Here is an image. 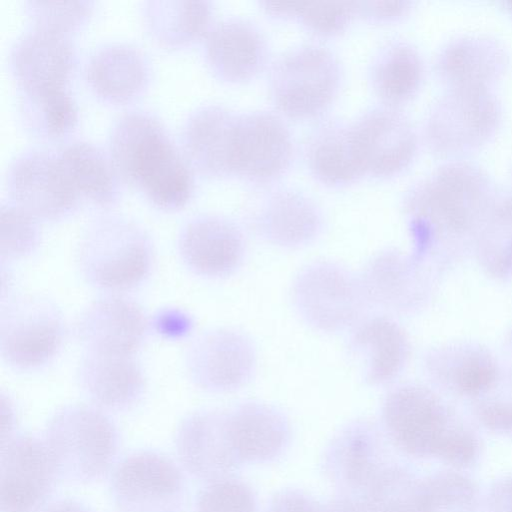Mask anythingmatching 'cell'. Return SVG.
I'll use <instances>...</instances> for the list:
<instances>
[{
	"mask_svg": "<svg viewBox=\"0 0 512 512\" xmlns=\"http://www.w3.org/2000/svg\"><path fill=\"white\" fill-rule=\"evenodd\" d=\"M306 160L313 176L330 186L347 185L366 174L353 123L340 119H327L313 130Z\"/></svg>",
	"mask_w": 512,
	"mask_h": 512,
	"instance_id": "obj_29",
	"label": "cell"
},
{
	"mask_svg": "<svg viewBox=\"0 0 512 512\" xmlns=\"http://www.w3.org/2000/svg\"><path fill=\"white\" fill-rule=\"evenodd\" d=\"M503 5L506 7L508 11L512 13V1L504 2Z\"/></svg>",
	"mask_w": 512,
	"mask_h": 512,
	"instance_id": "obj_49",
	"label": "cell"
},
{
	"mask_svg": "<svg viewBox=\"0 0 512 512\" xmlns=\"http://www.w3.org/2000/svg\"><path fill=\"white\" fill-rule=\"evenodd\" d=\"M93 2L89 0H27L24 10L35 27L68 35L89 17Z\"/></svg>",
	"mask_w": 512,
	"mask_h": 512,
	"instance_id": "obj_41",
	"label": "cell"
},
{
	"mask_svg": "<svg viewBox=\"0 0 512 512\" xmlns=\"http://www.w3.org/2000/svg\"><path fill=\"white\" fill-rule=\"evenodd\" d=\"M6 186L11 202L39 220L69 215L79 196L63 171L56 153L31 148L9 163Z\"/></svg>",
	"mask_w": 512,
	"mask_h": 512,
	"instance_id": "obj_13",
	"label": "cell"
},
{
	"mask_svg": "<svg viewBox=\"0 0 512 512\" xmlns=\"http://www.w3.org/2000/svg\"><path fill=\"white\" fill-rule=\"evenodd\" d=\"M509 63L504 46L486 35H463L447 42L436 58V71L447 88L491 89Z\"/></svg>",
	"mask_w": 512,
	"mask_h": 512,
	"instance_id": "obj_26",
	"label": "cell"
},
{
	"mask_svg": "<svg viewBox=\"0 0 512 512\" xmlns=\"http://www.w3.org/2000/svg\"><path fill=\"white\" fill-rule=\"evenodd\" d=\"M424 64L418 50L404 40L383 44L372 58L369 80L382 104L397 107L409 102L419 91Z\"/></svg>",
	"mask_w": 512,
	"mask_h": 512,
	"instance_id": "obj_33",
	"label": "cell"
},
{
	"mask_svg": "<svg viewBox=\"0 0 512 512\" xmlns=\"http://www.w3.org/2000/svg\"><path fill=\"white\" fill-rule=\"evenodd\" d=\"M294 146L283 119L270 111L238 114L233 175L256 184H268L290 166Z\"/></svg>",
	"mask_w": 512,
	"mask_h": 512,
	"instance_id": "obj_15",
	"label": "cell"
},
{
	"mask_svg": "<svg viewBox=\"0 0 512 512\" xmlns=\"http://www.w3.org/2000/svg\"><path fill=\"white\" fill-rule=\"evenodd\" d=\"M268 184H259L245 201L243 218L247 228L265 243L281 249H300L313 243L324 227L320 208L297 190Z\"/></svg>",
	"mask_w": 512,
	"mask_h": 512,
	"instance_id": "obj_11",
	"label": "cell"
},
{
	"mask_svg": "<svg viewBox=\"0 0 512 512\" xmlns=\"http://www.w3.org/2000/svg\"><path fill=\"white\" fill-rule=\"evenodd\" d=\"M175 448L183 468L207 483L231 477L242 464L224 410H199L186 416L177 428Z\"/></svg>",
	"mask_w": 512,
	"mask_h": 512,
	"instance_id": "obj_17",
	"label": "cell"
},
{
	"mask_svg": "<svg viewBox=\"0 0 512 512\" xmlns=\"http://www.w3.org/2000/svg\"><path fill=\"white\" fill-rule=\"evenodd\" d=\"M141 10L148 32L168 47L193 43L212 26V4L205 0H148Z\"/></svg>",
	"mask_w": 512,
	"mask_h": 512,
	"instance_id": "obj_34",
	"label": "cell"
},
{
	"mask_svg": "<svg viewBox=\"0 0 512 512\" xmlns=\"http://www.w3.org/2000/svg\"><path fill=\"white\" fill-rule=\"evenodd\" d=\"M56 156L78 196L101 207L117 202L120 175L102 148L86 140H72L63 144Z\"/></svg>",
	"mask_w": 512,
	"mask_h": 512,
	"instance_id": "obj_31",
	"label": "cell"
},
{
	"mask_svg": "<svg viewBox=\"0 0 512 512\" xmlns=\"http://www.w3.org/2000/svg\"><path fill=\"white\" fill-rule=\"evenodd\" d=\"M177 248L191 272L208 279H222L242 266L247 241L242 228L233 220L217 214H201L181 228Z\"/></svg>",
	"mask_w": 512,
	"mask_h": 512,
	"instance_id": "obj_18",
	"label": "cell"
},
{
	"mask_svg": "<svg viewBox=\"0 0 512 512\" xmlns=\"http://www.w3.org/2000/svg\"><path fill=\"white\" fill-rule=\"evenodd\" d=\"M41 512H91L77 501L62 499L49 503Z\"/></svg>",
	"mask_w": 512,
	"mask_h": 512,
	"instance_id": "obj_48",
	"label": "cell"
},
{
	"mask_svg": "<svg viewBox=\"0 0 512 512\" xmlns=\"http://www.w3.org/2000/svg\"><path fill=\"white\" fill-rule=\"evenodd\" d=\"M109 153L120 177L155 206L175 210L191 198L190 165L153 114L143 110L122 113L110 129Z\"/></svg>",
	"mask_w": 512,
	"mask_h": 512,
	"instance_id": "obj_2",
	"label": "cell"
},
{
	"mask_svg": "<svg viewBox=\"0 0 512 512\" xmlns=\"http://www.w3.org/2000/svg\"><path fill=\"white\" fill-rule=\"evenodd\" d=\"M110 492L118 512H183L187 500L181 469L152 450L124 457L112 473Z\"/></svg>",
	"mask_w": 512,
	"mask_h": 512,
	"instance_id": "obj_10",
	"label": "cell"
},
{
	"mask_svg": "<svg viewBox=\"0 0 512 512\" xmlns=\"http://www.w3.org/2000/svg\"><path fill=\"white\" fill-rule=\"evenodd\" d=\"M79 385L94 406L123 411L142 398L146 381L133 356L85 351L77 370Z\"/></svg>",
	"mask_w": 512,
	"mask_h": 512,
	"instance_id": "obj_27",
	"label": "cell"
},
{
	"mask_svg": "<svg viewBox=\"0 0 512 512\" xmlns=\"http://www.w3.org/2000/svg\"><path fill=\"white\" fill-rule=\"evenodd\" d=\"M429 375L455 393L480 398L496 385L494 358L479 347L461 346L430 351L425 358Z\"/></svg>",
	"mask_w": 512,
	"mask_h": 512,
	"instance_id": "obj_32",
	"label": "cell"
},
{
	"mask_svg": "<svg viewBox=\"0 0 512 512\" xmlns=\"http://www.w3.org/2000/svg\"><path fill=\"white\" fill-rule=\"evenodd\" d=\"M267 512H326V508L303 490L287 488L272 497Z\"/></svg>",
	"mask_w": 512,
	"mask_h": 512,
	"instance_id": "obj_45",
	"label": "cell"
},
{
	"mask_svg": "<svg viewBox=\"0 0 512 512\" xmlns=\"http://www.w3.org/2000/svg\"><path fill=\"white\" fill-rule=\"evenodd\" d=\"M480 258L490 273L512 272V196H497L479 229Z\"/></svg>",
	"mask_w": 512,
	"mask_h": 512,
	"instance_id": "obj_39",
	"label": "cell"
},
{
	"mask_svg": "<svg viewBox=\"0 0 512 512\" xmlns=\"http://www.w3.org/2000/svg\"><path fill=\"white\" fill-rule=\"evenodd\" d=\"M44 444L59 479L86 484L102 479L110 471L119 436L102 409L70 404L59 408L49 419Z\"/></svg>",
	"mask_w": 512,
	"mask_h": 512,
	"instance_id": "obj_5",
	"label": "cell"
},
{
	"mask_svg": "<svg viewBox=\"0 0 512 512\" xmlns=\"http://www.w3.org/2000/svg\"><path fill=\"white\" fill-rule=\"evenodd\" d=\"M485 512H512V475L495 480L488 489Z\"/></svg>",
	"mask_w": 512,
	"mask_h": 512,
	"instance_id": "obj_46",
	"label": "cell"
},
{
	"mask_svg": "<svg viewBox=\"0 0 512 512\" xmlns=\"http://www.w3.org/2000/svg\"><path fill=\"white\" fill-rule=\"evenodd\" d=\"M1 259L13 260L31 255L40 243L38 220L12 202L0 208Z\"/></svg>",
	"mask_w": 512,
	"mask_h": 512,
	"instance_id": "obj_40",
	"label": "cell"
},
{
	"mask_svg": "<svg viewBox=\"0 0 512 512\" xmlns=\"http://www.w3.org/2000/svg\"><path fill=\"white\" fill-rule=\"evenodd\" d=\"M326 512H365L359 499L349 495H340L327 504Z\"/></svg>",
	"mask_w": 512,
	"mask_h": 512,
	"instance_id": "obj_47",
	"label": "cell"
},
{
	"mask_svg": "<svg viewBox=\"0 0 512 512\" xmlns=\"http://www.w3.org/2000/svg\"><path fill=\"white\" fill-rule=\"evenodd\" d=\"M290 300L300 319L324 334L349 332L370 310L359 273L327 259L312 261L297 272Z\"/></svg>",
	"mask_w": 512,
	"mask_h": 512,
	"instance_id": "obj_6",
	"label": "cell"
},
{
	"mask_svg": "<svg viewBox=\"0 0 512 512\" xmlns=\"http://www.w3.org/2000/svg\"><path fill=\"white\" fill-rule=\"evenodd\" d=\"M0 512H41L59 479L44 441L29 434L2 438Z\"/></svg>",
	"mask_w": 512,
	"mask_h": 512,
	"instance_id": "obj_14",
	"label": "cell"
},
{
	"mask_svg": "<svg viewBox=\"0 0 512 512\" xmlns=\"http://www.w3.org/2000/svg\"><path fill=\"white\" fill-rule=\"evenodd\" d=\"M258 354L252 338L232 327L209 329L193 339L185 352L191 382L211 393L246 386L257 370Z\"/></svg>",
	"mask_w": 512,
	"mask_h": 512,
	"instance_id": "obj_12",
	"label": "cell"
},
{
	"mask_svg": "<svg viewBox=\"0 0 512 512\" xmlns=\"http://www.w3.org/2000/svg\"><path fill=\"white\" fill-rule=\"evenodd\" d=\"M342 80L338 58L328 48L304 44L272 65L269 92L276 109L292 119L321 115L336 98Z\"/></svg>",
	"mask_w": 512,
	"mask_h": 512,
	"instance_id": "obj_7",
	"label": "cell"
},
{
	"mask_svg": "<svg viewBox=\"0 0 512 512\" xmlns=\"http://www.w3.org/2000/svg\"><path fill=\"white\" fill-rule=\"evenodd\" d=\"M495 185L479 166L453 160L435 169L406 194L403 210L419 259L444 237L480 229L496 201Z\"/></svg>",
	"mask_w": 512,
	"mask_h": 512,
	"instance_id": "obj_1",
	"label": "cell"
},
{
	"mask_svg": "<svg viewBox=\"0 0 512 512\" xmlns=\"http://www.w3.org/2000/svg\"><path fill=\"white\" fill-rule=\"evenodd\" d=\"M480 492L466 474L442 470L421 480L420 512H479Z\"/></svg>",
	"mask_w": 512,
	"mask_h": 512,
	"instance_id": "obj_38",
	"label": "cell"
},
{
	"mask_svg": "<svg viewBox=\"0 0 512 512\" xmlns=\"http://www.w3.org/2000/svg\"><path fill=\"white\" fill-rule=\"evenodd\" d=\"M380 427L367 419L343 426L330 440L322 457L325 477L343 495L362 493L388 465Z\"/></svg>",
	"mask_w": 512,
	"mask_h": 512,
	"instance_id": "obj_19",
	"label": "cell"
},
{
	"mask_svg": "<svg viewBox=\"0 0 512 512\" xmlns=\"http://www.w3.org/2000/svg\"><path fill=\"white\" fill-rule=\"evenodd\" d=\"M148 61L141 50L128 43H109L95 49L85 66L94 93L110 102L129 100L148 81Z\"/></svg>",
	"mask_w": 512,
	"mask_h": 512,
	"instance_id": "obj_30",
	"label": "cell"
},
{
	"mask_svg": "<svg viewBox=\"0 0 512 512\" xmlns=\"http://www.w3.org/2000/svg\"><path fill=\"white\" fill-rule=\"evenodd\" d=\"M194 512H256V500L246 483L229 477L208 483L196 498Z\"/></svg>",
	"mask_w": 512,
	"mask_h": 512,
	"instance_id": "obj_42",
	"label": "cell"
},
{
	"mask_svg": "<svg viewBox=\"0 0 512 512\" xmlns=\"http://www.w3.org/2000/svg\"><path fill=\"white\" fill-rule=\"evenodd\" d=\"M359 277L370 309L392 317L416 311L428 294L421 260L396 248L375 253Z\"/></svg>",
	"mask_w": 512,
	"mask_h": 512,
	"instance_id": "obj_20",
	"label": "cell"
},
{
	"mask_svg": "<svg viewBox=\"0 0 512 512\" xmlns=\"http://www.w3.org/2000/svg\"><path fill=\"white\" fill-rule=\"evenodd\" d=\"M73 330L87 352L133 356L148 336L149 320L134 299L111 293L87 305Z\"/></svg>",
	"mask_w": 512,
	"mask_h": 512,
	"instance_id": "obj_16",
	"label": "cell"
},
{
	"mask_svg": "<svg viewBox=\"0 0 512 512\" xmlns=\"http://www.w3.org/2000/svg\"><path fill=\"white\" fill-rule=\"evenodd\" d=\"M410 1L355 2L356 17L372 23H389L405 17L411 10Z\"/></svg>",
	"mask_w": 512,
	"mask_h": 512,
	"instance_id": "obj_44",
	"label": "cell"
},
{
	"mask_svg": "<svg viewBox=\"0 0 512 512\" xmlns=\"http://www.w3.org/2000/svg\"><path fill=\"white\" fill-rule=\"evenodd\" d=\"M154 249L148 233L120 215L93 219L82 232L76 263L93 287L121 293L141 285L150 275Z\"/></svg>",
	"mask_w": 512,
	"mask_h": 512,
	"instance_id": "obj_4",
	"label": "cell"
},
{
	"mask_svg": "<svg viewBox=\"0 0 512 512\" xmlns=\"http://www.w3.org/2000/svg\"><path fill=\"white\" fill-rule=\"evenodd\" d=\"M421 480L408 469L387 465L362 491L365 512H420Z\"/></svg>",
	"mask_w": 512,
	"mask_h": 512,
	"instance_id": "obj_36",
	"label": "cell"
},
{
	"mask_svg": "<svg viewBox=\"0 0 512 512\" xmlns=\"http://www.w3.org/2000/svg\"><path fill=\"white\" fill-rule=\"evenodd\" d=\"M238 114L218 104L202 105L187 117L183 146L188 162L212 177L233 175V151Z\"/></svg>",
	"mask_w": 512,
	"mask_h": 512,
	"instance_id": "obj_25",
	"label": "cell"
},
{
	"mask_svg": "<svg viewBox=\"0 0 512 512\" xmlns=\"http://www.w3.org/2000/svg\"><path fill=\"white\" fill-rule=\"evenodd\" d=\"M348 333V355L367 385L384 387L399 377L410 356V342L392 316L368 314Z\"/></svg>",
	"mask_w": 512,
	"mask_h": 512,
	"instance_id": "obj_22",
	"label": "cell"
},
{
	"mask_svg": "<svg viewBox=\"0 0 512 512\" xmlns=\"http://www.w3.org/2000/svg\"><path fill=\"white\" fill-rule=\"evenodd\" d=\"M475 415L488 430L512 435V396L481 397L475 404Z\"/></svg>",
	"mask_w": 512,
	"mask_h": 512,
	"instance_id": "obj_43",
	"label": "cell"
},
{
	"mask_svg": "<svg viewBox=\"0 0 512 512\" xmlns=\"http://www.w3.org/2000/svg\"><path fill=\"white\" fill-rule=\"evenodd\" d=\"M66 334L59 307L43 295L26 293L2 301L0 350L15 369L30 371L50 363Z\"/></svg>",
	"mask_w": 512,
	"mask_h": 512,
	"instance_id": "obj_9",
	"label": "cell"
},
{
	"mask_svg": "<svg viewBox=\"0 0 512 512\" xmlns=\"http://www.w3.org/2000/svg\"><path fill=\"white\" fill-rule=\"evenodd\" d=\"M18 112L24 127L43 139L68 134L78 119L76 102L65 86L19 88Z\"/></svg>",
	"mask_w": 512,
	"mask_h": 512,
	"instance_id": "obj_35",
	"label": "cell"
},
{
	"mask_svg": "<svg viewBox=\"0 0 512 512\" xmlns=\"http://www.w3.org/2000/svg\"><path fill=\"white\" fill-rule=\"evenodd\" d=\"M233 444L242 463H264L277 458L290 439V423L277 407L242 402L227 410Z\"/></svg>",
	"mask_w": 512,
	"mask_h": 512,
	"instance_id": "obj_28",
	"label": "cell"
},
{
	"mask_svg": "<svg viewBox=\"0 0 512 512\" xmlns=\"http://www.w3.org/2000/svg\"><path fill=\"white\" fill-rule=\"evenodd\" d=\"M204 55L219 79L243 83L265 68L269 48L259 28L239 17L224 18L212 24L204 37Z\"/></svg>",
	"mask_w": 512,
	"mask_h": 512,
	"instance_id": "obj_23",
	"label": "cell"
},
{
	"mask_svg": "<svg viewBox=\"0 0 512 512\" xmlns=\"http://www.w3.org/2000/svg\"><path fill=\"white\" fill-rule=\"evenodd\" d=\"M266 14L280 19H295L308 31L324 37L344 32L356 18L355 2H261Z\"/></svg>",
	"mask_w": 512,
	"mask_h": 512,
	"instance_id": "obj_37",
	"label": "cell"
},
{
	"mask_svg": "<svg viewBox=\"0 0 512 512\" xmlns=\"http://www.w3.org/2000/svg\"><path fill=\"white\" fill-rule=\"evenodd\" d=\"M76 63L68 35L33 27L12 44L9 65L18 88L64 87Z\"/></svg>",
	"mask_w": 512,
	"mask_h": 512,
	"instance_id": "obj_24",
	"label": "cell"
},
{
	"mask_svg": "<svg viewBox=\"0 0 512 512\" xmlns=\"http://www.w3.org/2000/svg\"><path fill=\"white\" fill-rule=\"evenodd\" d=\"M352 123L366 174L390 177L413 161L418 138L413 124L400 108L381 104Z\"/></svg>",
	"mask_w": 512,
	"mask_h": 512,
	"instance_id": "obj_21",
	"label": "cell"
},
{
	"mask_svg": "<svg viewBox=\"0 0 512 512\" xmlns=\"http://www.w3.org/2000/svg\"><path fill=\"white\" fill-rule=\"evenodd\" d=\"M501 116L500 101L491 89L447 88L427 114L424 139L437 155L463 156L494 137Z\"/></svg>",
	"mask_w": 512,
	"mask_h": 512,
	"instance_id": "obj_8",
	"label": "cell"
},
{
	"mask_svg": "<svg viewBox=\"0 0 512 512\" xmlns=\"http://www.w3.org/2000/svg\"><path fill=\"white\" fill-rule=\"evenodd\" d=\"M381 420L390 441L409 456L438 459L461 469L476 464L480 457L477 433L423 385L391 388L382 403Z\"/></svg>",
	"mask_w": 512,
	"mask_h": 512,
	"instance_id": "obj_3",
	"label": "cell"
}]
</instances>
